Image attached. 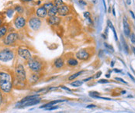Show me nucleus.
<instances>
[{"label": "nucleus", "mask_w": 135, "mask_h": 113, "mask_svg": "<svg viewBox=\"0 0 135 113\" xmlns=\"http://www.w3.org/2000/svg\"><path fill=\"white\" fill-rule=\"evenodd\" d=\"M101 74H102V72L101 71H99L98 73H97L96 74V76H95V77L96 78H97V77H100L101 76Z\"/></svg>", "instance_id": "obj_37"}, {"label": "nucleus", "mask_w": 135, "mask_h": 113, "mask_svg": "<svg viewBox=\"0 0 135 113\" xmlns=\"http://www.w3.org/2000/svg\"><path fill=\"white\" fill-rule=\"evenodd\" d=\"M43 6L47 9V10L48 11L49 9H51L52 7H54V4H53L52 2H47V3H45V4L43 5Z\"/></svg>", "instance_id": "obj_25"}, {"label": "nucleus", "mask_w": 135, "mask_h": 113, "mask_svg": "<svg viewBox=\"0 0 135 113\" xmlns=\"http://www.w3.org/2000/svg\"><path fill=\"white\" fill-rule=\"evenodd\" d=\"M6 33H7V27L5 26H0V39L2 38L5 35Z\"/></svg>", "instance_id": "obj_20"}, {"label": "nucleus", "mask_w": 135, "mask_h": 113, "mask_svg": "<svg viewBox=\"0 0 135 113\" xmlns=\"http://www.w3.org/2000/svg\"><path fill=\"white\" fill-rule=\"evenodd\" d=\"M104 46H105V47H106V48H107V49L109 50V51H110L114 52V49H113V46H112L111 45H109V44H108V43H104Z\"/></svg>", "instance_id": "obj_28"}, {"label": "nucleus", "mask_w": 135, "mask_h": 113, "mask_svg": "<svg viewBox=\"0 0 135 113\" xmlns=\"http://www.w3.org/2000/svg\"><path fill=\"white\" fill-rule=\"evenodd\" d=\"M84 16L86 17L87 20H88L89 18H91V17H90V13H89V12H84Z\"/></svg>", "instance_id": "obj_33"}, {"label": "nucleus", "mask_w": 135, "mask_h": 113, "mask_svg": "<svg viewBox=\"0 0 135 113\" xmlns=\"http://www.w3.org/2000/svg\"><path fill=\"white\" fill-rule=\"evenodd\" d=\"M69 13V8L66 5H62L60 7H58V13L61 16H66Z\"/></svg>", "instance_id": "obj_12"}, {"label": "nucleus", "mask_w": 135, "mask_h": 113, "mask_svg": "<svg viewBox=\"0 0 135 113\" xmlns=\"http://www.w3.org/2000/svg\"><path fill=\"white\" fill-rule=\"evenodd\" d=\"M67 64L70 67H75L78 64V61H77L76 59L74 58H70L67 61Z\"/></svg>", "instance_id": "obj_19"}, {"label": "nucleus", "mask_w": 135, "mask_h": 113, "mask_svg": "<svg viewBox=\"0 0 135 113\" xmlns=\"http://www.w3.org/2000/svg\"><path fill=\"white\" fill-rule=\"evenodd\" d=\"M16 10L19 13H22L23 11V9L20 5H16Z\"/></svg>", "instance_id": "obj_29"}, {"label": "nucleus", "mask_w": 135, "mask_h": 113, "mask_svg": "<svg viewBox=\"0 0 135 113\" xmlns=\"http://www.w3.org/2000/svg\"><path fill=\"white\" fill-rule=\"evenodd\" d=\"M65 102V100H62V99H58V100H54V101H51V102H50L48 103H47V104L45 105H43V106H41L40 108H48V107H50V106H52V105H56V104H58V103H60V102Z\"/></svg>", "instance_id": "obj_16"}, {"label": "nucleus", "mask_w": 135, "mask_h": 113, "mask_svg": "<svg viewBox=\"0 0 135 113\" xmlns=\"http://www.w3.org/2000/svg\"><path fill=\"white\" fill-rule=\"evenodd\" d=\"M123 24H124V34L126 35V36L129 37L130 35V24L128 23V22L127 20V18L124 17V20H123Z\"/></svg>", "instance_id": "obj_13"}, {"label": "nucleus", "mask_w": 135, "mask_h": 113, "mask_svg": "<svg viewBox=\"0 0 135 113\" xmlns=\"http://www.w3.org/2000/svg\"><path fill=\"white\" fill-rule=\"evenodd\" d=\"M28 67L32 71L35 72V73H38L42 70V64L41 62L37 61V59H30L27 62Z\"/></svg>", "instance_id": "obj_3"}, {"label": "nucleus", "mask_w": 135, "mask_h": 113, "mask_svg": "<svg viewBox=\"0 0 135 113\" xmlns=\"http://www.w3.org/2000/svg\"><path fill=\"white\" fill-rule=\"evenodd\" d=\"M91 79H92V77H89V78H86V79L83 80V82H86V81H89V80H91Z\"/></svg>", "instance_id": "obj_39"}, {"label": "nucleus", "mask_w": 135, "mask_h": 113, "mask_svg": "<svg viewBox=\"0 0 135 113\" xmlns=\"http://www.w3.org/2000/svg\"><path fill=\"white\" fill-rule=\"evenodd\" d=\"M58 108V106H50V107H48V108H46V110H49V111H51V110H54V109H57Z\"/></svg>", "instance_id": "obj_31"}, {"label": "nucleus", "mask_w": 135, "mask_h": 113, "mask_svg": "<svg viewBox=\"0 0 135 113\" xmlns=\"http://www.w3.org/2000/svg\"><path fill=\"white\" fill-rule=\"evenodd\" d=\"M2 20H1V19H0V26H2Z\"/></svg>", "instance_id": "obj_46"}, {"label": "nucleus", "mask_w": 135, "mask_h": 113, "mask_svg": "<svg viewBox=\"0 0 135 113\" xmlns=\"http://www.w3.org/2000/svg\"><path fill=\"white\" fill-rule=\"evenodd\" d=\"M78 2H79V4H80L81 5H82V6H85V5H87L86 2H85L84 0H79V1H78Z\"/></svg>", "instance_id": "obj_34"}, {"label": "nucleus", "mask_w": 135, "mask_h": 113, "mask_svg": "<svg viewBox=\"0 0 135 113\" xmlns=\"http://www.w3.org/2000/svg\"><path fill=\"white\" fill-rule=\"evenodd\" d=\"M129 76H130V77H131V79H132L133 81H135V80H134V77H132V75H131V74H129Z\"/></svg>", "instance_id": "obj_45"}, {"label": "nucleus", "mask_w": 135, "mask_h": 113, "mask_svg": "<svg viewBox=\"0 0 135 113\" xmlns=\"http://www.w3.org/2000/svg\"><path fill=\"white\" fill-rule=\"evenodd\" d=\"M54 66L56 68L58 69H60V68H62L64 67L65 65V62H64V60L62 59L61 57H59L58 59H56L54 61Z\"/></svg>", "instance_id": "obj_15"}, {"label": "nucleus", "mask_w": 135, "mask_h": 113, "mask_svg": "<svg viewBox=\"0 0 135 113\" xmlns=\"http://www.w3.org/2000/svg\"><path fill=\"white\" fill-rule=\"evenodd\" d=\"M115 79L117 80V81H120V82H121V83H124V84H127V81H125L124 79H122V78H120V77H116Z\"/></svg>", "instance_id": "obj_32"}, {"label": "nucleus", "mask_w": 135, "mask_h": 113, "mask_svg": "<svg viewBox=\"0 0 135 113\" xmlns=\"http://www.w3.org/2000/svg\"><path fill=\"white\" fill-rule=\"evenodd\" d=\"M130 41L132 43L135 44V34L133 33H130Z\"/></svg>", "instance_id": "obj_30"}, {"label": "nucleus", "mask_w": 135, "mask_h": 113, "mask_svg": "<svg viewBox=\"0 0 135 113\" xmlns=\"http://www.w3.org/2000/svg\"><path fill=\"white\" fill-rule=\"evenodd\" d=\"M22 2H30V1H32V0H21Z\"/></svg>", "instance_id": "obj_41"}, {"label": "nucleus", "mask_w": 135, "mask_h": 113, "mask_svg": "<svg viewBox=\"0 0 135 113\" xmlns=\"http://www.w3.org/2000/svg\"><path fill=\"white\" fill-rule=\"evenodd\" d=\"M12 87V81L10 74L5 72H0V90L5 93H9Z\"/></svg>", "instance_id": "obj_1"}, {"label": "nucleus", "mask_w": 135, "mask_h": 113, "mask_svg": "<svg viewBox=\"0 0 135 113\" xmlns=\"http://www.w3.org/2000/svg\"><path fill=\"white\" fill-rule=\"evenodd\" d=\"M47 22L49 25L51 26H57L61 22V19L60 17L57 16V15H54V16H49V18L47 20Z\"/></svg>", "instance_id": "obj_11"}, {"label": "nucleus", "mask_w": 135, "mask_h": 113, "mask_svg": "<svg viewBox=\"0 0 135 113\" xmlns=\"http://www.w3.org/2000/svg\"><path fill=\"white\" fill-rule=\"evenodd\" d=\"M82 73H84V71H78V72H77V73H75V74H74L71 75V76L68 77V80H69V81H72V80H74L75 78L78 77V76H79V75H81V74H82Z\"/></svg>", "instance_id": "obj_22"}, {"label": "nucleus", "mask_w": 135, "mask_h": 113, "mask_svg": "<svg viewBox=\"0 0 135 113\" xmlns=\"http://www.w3.org/2000/svg\"><path fill=\"white\" fill-rule=\"evenodd\" d=\"M96 106L95 105H89L87 106L88 108H96Z\"/></svg>", "instance_id": "obj_38"}, {"label": "nucleus", "mask_w": 135, "mask_h": 113, "mask_svg": "<svg viewBox=\"0 0 135 113\" xmlns=\"http://www.w3.org/2000/svg\"><path fill=\"white\" fill-rule=\"evenodd\" d=\"M28 23H29V26L31 28V29L37 31L40 29V26H41V20H40L39 18L33 17V18L30 19Z\"/></svg>", "instance_id": "obj_6"}, {"label": "nucleus", "mask_w": 135, "mask_h": 113, "mask_svg": "<svg viewBox=\"0 0 135 113\" xmlns=\"http://www.w3.org/2000/svg\"><path fill=\"white\" fill-rule=\"evenodd\" d=\"M14 25L17 29H22L26 25V20L23 16H17L14 20Z\"/></svg>", "instance_id": "obj_10"}, {"label": "nucleus", "mask_w": 135, "mask_h": 113, "mask_svg": "<svg viewBox=\"0 0 135 113\" xmlns=\"http://www.w3.org/2000/svg\"><path fill=\"white\" fill-rule=\"evenodd\" d=\"M89 95L92 98H99V92H89Z\"/></svg>", "instance_id": "obj_27"}, {"label": "nucleus", "mask_w": 135, "mask_h": 113, "mask_svg": "<svg viewBox=\"0 0 135 113\" xmlns=\"http://www.w3.org/2000/svg\"><path fill=\"white\" fill-rule=\"evenodd\" d=\"M106 77H109V74H106Z\"/></svg>", "instance_id": "obj_50"}, {"label": "nucleus", "mask_w": 135, "mask_h": 113, "mask_svg": "<svg viewBox=\"0 0 135 113\" xmlns=\"http://www.w3.org/2000/svg\"><path fill=\"white\" fill-rule=\"evenodd\" d=\"M116 72H120V71H119V70H117V69H115V70H114Z\"/></svg>", "instance_id": "obj_48"}, {"label": "nucleus", "mask_w": 135, "mask_h": 113, "mask_svg": "<svg viewBox=\"0 0 135 113\" xmlns=\"http://www.w3.org/2000/svg\"><path fill=\"white\" fill-rule=\"evenodd\" d=\"M132 51H133V52L134 53V54H135V47H134V46H132Z\"/></svg>", "instance_id": "obj_44"}, {"label": "nucleus", "mask_w": 135, "mask_h": 113, "mask_svg": "<svg viewBox=\"0 0 135 113\" xmlns=\"http://www.w3.org/2000/svg\"><path fill=\"white\" fill-rule=\"evenodd\" d=\"M36 14L37 17L39 18H45L48 15V10L43 6H41V7H39L37 9Z\"/></svg>", "instance_id": "obj_14"}, {"label": "nucleus", "mask_w": 135, "mask_h": 113, "mask_svg": "<svg viewBox=\"0 0 135 113\" xmlns=\"http://www.w3.org/2000/svg\"><path fill=\"white\" fill-rule=\"evenodd\" d=\"M39 98V95H28L27 97H25L21 101H26V100H30V99H33V98Z\"/></svg>", "instance_id": "obj_23"}, {"label": "nucleus", "mask_w": 135, "mask_h": 113, "mask_svg": "<svg viewBox=\"0 0 135 113\" xmlns=\"http://www.w3.org/2000/svg\"><path fill=\"white\" fill-rule=\"evenodd\" d=\"M14 57V53L9 49H3L0 51V61L3 62H8Z\"/></svg>", "instance_id": "obj_4"}, {"label": "nucleus", "mask_w": 135, "mask_h": 113, "mask_svg": "<svg viewBox=\"0 0 135 113\" xmlns=\"http://www.w3.org/2000/svg\"><path fill=\"white\" fill-rule=\"evenodd\" d=\"M39 78H40V76L37 73L32 74L29 77V81H30V83H31V84H34V83H36V82L38 81Z\"/></svg>", "instance_id": "obj_18"}, {"label": "nucleus", "mask_w": 135, "mask_h": 113, "mask_svg": "<svg viewBox=\"0 0 135 113\" xmlns=\"http://www.w3.org/2000/svg\"><path fill=\"white\" fill-rule=\"evenodd\" d=\"M62 5H64L63 0H54V5L57 7H60Z\"/></svg>", "instance_id": "obj_26"}, {"label": "nucleus", "mask_w": 135, "mask_h": 113, "mask_svg": "<svg viewBox=\"0 0 135 113\" xmlns=\"http://www.w3.org/2000/svg\"><path fill=\"white\" fill-rule=\"evenodd\" d=\"M109 81L108 80H105V79H102V80H99L98 81V83H100V84H104V83H108Z\"/></svg>", "instance_id": "obj_35"}, {"label": "nucleus", "mask_w": 135, "mask_h": 113, "mask_svg": "<svg viewBox=\"0 0 135 113\" xmlns=\"http://www.w3.org/2000/svg\"><path fill=\"white\" fill-rule=\"evenodd\" d=\"M130 12L131 13V15H132V16H133V18H134V19H135V16H134V12H133L132 11H130Z\"/></svg>", "instance_id": "obj_42"}, {"label": "nucleus", "mask_w": 135, "mask_h": 113, "mask_svg": "<svg viewBox=\"0 0 135 113\" xmlns=\"http://www.w3.org/2000/svg\"><path fill=\"white\" fill-rule=\"evenodd\" d=\"M18 54L21 58L27 60V61H29L30 59L32 58V55L30 51L24 47H20L18 49Z\"/></svg>", "instance_id": "obj_7"}, {"label": "nucleus", "mask_w": 135, "mask_h": 113, "mask_svg": "<svg viewBox=\"0 0 135 113\" xmlns=\"http://www.w3.org/2000/svg\"><path fill=\"white\" fill-rule=\"evenodd\" d=\"M19 39V35L16 33H11L9 35L6 36V37L4 39V44L6 46L12 45L16 41Z\"/></svg>", "instance_id": "obj_5"}, {"label": "nucleus", "mask_w": 135, "mask_h": 113, "mask_svg": "<svg viewBox=\"0 0 135 113\" xmlns=\"http://www.w3.org/2000/svg\"><path fill=\"white\" fill-rule=\"evenodd\" d=\"M61 87L62 89L65 90V91H68V92H71V90L69 89V88H68L67 87H65V86H61Z\"/></svg>", "instance_id": "obj_36"}, {"label": "nucleus", "mask_w": 135, "mask_h": 113, "mask_svg": "<svg viewBox=\"0 0 135 113\" xmlns=\"http://www.w3.org/2000/svg\"><path fill=\"white\" fill-rule=\"evenodd\" d=\"M2 102V94L0 92V105H1V103Z\"/></svg>", "instance_id": "obj_40"}, {"label": "nucleus", "mask_w": 135, "mask_h": 113, "mask_svg": "<svg viewBox=\"0 0 135 113\" xmlns=\"http://www.w3.org/2000/svg\"><path fill=\"white\" fill-rule=\"evenodd\" d=\"M130 0H127V3H128V4H130Z\"/></svg>", "instance_id": "obj_47"}, {"label": "nucleus", "mask_w": 135, "mask_h": 113, "mask_svg": "<svg viewBox=\"0 0 135 113\" xmlns=\"http://www.w3.org/2000/svg\"><path fill=\"white\" fill-rule=\"evenodd\" d=\"M40 102V98H33L30 100H26V101H21L19 102V105H20L21 106H23V107H27V106L37 105Z\"/></svg>", "instance_id": "obj_8"}, {"label": "nucleus", "mask_w": 135, "mask_h": 113, "mask_svg": "<svg viewBox=\"0 0 135 113\" xmlns=\"http://www.w3.org/2000/svg\"><path fill=\"white\" fill-rule=\"evenodd\" d=\"M125 93H126V91H123V92H121V94H125Z\"/></svg>", "instance_id": "obj_49"}, {"label": "nucleus", "mask_w": 135, "mask_h": 113, "mask_svg": "<svg viewBox=\"0 0 135 113\" xmlns=\"http://www.w3.org/2000/svg\"><path fill=\"white\" fill-rule=\"evenodd\" d=\"M107 26H108L109 28H110V29L113 30V34H114V36H115V39L117 41V33H116V30L114 29L113 26V23L110 22V20H108L107 21Z\"/></svg>", "instance_id": "obj_21"}, {"label": "nucleus", "mask_w": 135, "mask_h": 113, "mask_svg": "<svg viewBox=\"0 0 135 113\" xmlns=\"http://www.w3.org/2000/svg\"><path fill=\"white\" fill-rule=\"evenodd\" d=\"M76 58L80 60V61H86L90 57V54L85 50H81V51H78L75 54Z\"/></svg>", "instance_id": "obj_9"}, {"label": "nucleus", "mask_w": 135, "mask_h": 113, "mask_svg": "<svg viewBox=\"0 0 135 113\" xmlns=\"http://www.w3.org/2000/svg\"><path fill=\"white\" fill-rule=\"evenodd\" d=\"M58 13V7H57V6L55 5L48 11V16H54V15H56Z\"/></svg>", "instance_id": "obj_17"}, {"label": "nucleus", "mask_w": 135, "mask_h": 113, "mask_svg": "<svg viewBox=\"0 0 135 113\" xmlns=\"http://www.w3.org/2000/svg\"><path fill=\"white\" fill-rule=\"evenodd\" d=\"M113 15H116V13H115V9H114V8H113Z\"/></svg>", "instance_id": "obj_43"}, {"label": "nucleus", "mask_w": 135, "mask_h": 113, "mask_svg": "<svg viewBox=\"0 0 135 113\" xmlns=\"http://www.w3.org/2000/svg\"><path fill=\"white\" fill-rule=\"evenodd\" d=\"M82 83H83V81H75L71 83V85L74 87H79L82 84Z\"/></svg>", "instance_id": "obj_24"}, {"label": "nucleus", "mask_w": 135, "mask_h": 113, "mask_svg": "<svg viewBox=\"0 0 135 113\" xmlns=\"http://www.w3.org/2000/svg\"><path fill=\"white\" fill-rule=\"evenodd\" d=\"M15 73H16V77L19 82L23 83L26 81L27 75H26V71H25L24 67L22 64L17 65L15 68Z\"/></svg>", "instance_id": "obj_2"}]
</instances>
